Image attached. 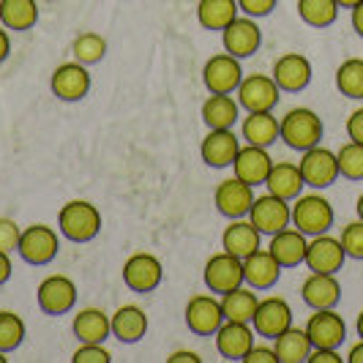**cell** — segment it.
Here are the masks:
<instances>
[{
    "instance_id": "cell-21",
    "label": "cell",
    "mask_w": 363,
    "mask_h": 363,
    "mask_svg": "<svg viewBox=\"0 0 363 363\" xmlns=\"http://www.w3.org/2000/svg\"><path fill=\"white\" fill-rule=\"evenodd\" d=\"M301 298L309 309H333L342 301V284L336 273H311L301 287Z\"/></svg>"
},
{
    "instance_id": "cell-27",
    "label": "cell",
    "mask_w": 363,
    "mask_h": 363,
    "mask_svg": "<svg viewBox=\"0 0 363 363\" xmlns=\"http://www.w3.org/2000/svg\"><path fill=\"white\" fill-rule=\"evenodd\" d=\"M268 191L276 194V197H281V200H295V197H301V191H303V175H301V167L298 164H290V162H281V164H273L271 172H268Z\"/></svg>"
},
{
    "instance_id": "cell-38",
    "label": "cell",
    "mask_w": 363,
    "mask_h": 363,
    "mask_svg": "<svg viewBox=\"0 0 363 363\" xmlns=\"http://www.w3.org/2000/svg\"><path fill=\"white\" fill-rule=\"evenodd\" d=\"M72 52L77 63L93 66V63H99L107 55V41H104V36H99V33H82V36L74 38Z\"/></svg>"
},
{
    "instance_id": "cell-6",
    "label": "cell",
    "mask_w": 363,
    "mask_h": 363,
    "mask_svg": "<svg viewBox=\"0 0 363 363\" xmlns=\"http://www.w3.org/2000/svg\"><path fill=\"white\" fill-rule=\"evenodd\" d=\"M298 167H301V175H303L306 186H311V189H328L339 178V159L328 147L314 145L309 150H303V159Z\"/></svg>"
},
{
    "instance_id": "cell-46",
    "label": "cell",
    "mask_w": 363,
    "mask_h": 363,
    "mask_svg": "<svg viewBox=\"0 0 363 363\" xmlns=\"http://www.w3.org/2000/svg\"><path fill=\"white\" fill-rule=\"evenodd\" d=\"M347 134L352 143H361L363 145V107L355 109L350 118H347Z\"/></svg>"
},
{
    "instance_id": "cell-53",
    "label": "cell",
    "mask_w": 363,
    "mask_h": 363,
    "mask_svg": "<svg viewBox=\"0 0 363 363\" xmlns=\"http://www.w3.org/2000/svg\"><path fill=\"white\" fill-rule=\"evenodd\" d=\"M339 3V9H352V6H358L361 0H336Z\"/></svg>"
},
{
    "instance_id": "cell-45",
    "label": "cell",
    "mask_w": 363,
    "mask_h": 363,
    "mask_svg": "<svg viewBox=\"0 0 363 363\" xmlns=\"http://www.w3.org/2000/svg\"><path fill=\"white\" fill-rule=\"evenodd\" d=\"M243 363H279V355H276V350H271V347H252L246 352Z\"/></svg>"
},
{
    "instance_id": "cell-2",
    "label": "cell",
    "mask_w": 363,
    "mask_h": 363,
    "mask_svg": "<svg viewBox=\"0 0 363 363\" xmlns=\"http://www.w3.org/2000/svg\"><path fill=\"white\" fill-rule=\"evenodd\" d=\"M281 140L292 150H301V153L314 145H320V140H323V121H320V115L306 107L290 109L281 118Z\"/></svg>"
},
{
    "instance_id": "cell-1",
    "label": "cell",
    "mask_w": 363,
    "mask_h": 363,
    "mask_svg": "<svg viewBox=\"0 0 363 363\" xmlns=\"http://www.w3.org/2000/svg\"><path fill=\"white\" fill-rule=\"evenodd\" d=\"M57 224H60L63 238H69L74 243H88L101 230V213L91 202L72 200L69 205H63V211L57 213Z\"/></svg>"
},
{
    "instance_id": "cell-39",
    "label": "cell",
    "mask_w": 363,
    "mask_h": 363,
    "mask_svg": "<svg viewBox=\"0 0 363 363\" xmlns=\"http://www.w3.org/2000/svg\"><path fill=\"white\" fill-rule=\"evenodd\" d=\"M339 159V175H345L347 181H363V145L361 143H347L336 153Z\"/></svg>"
},
{
    "instance_id": "cell-36",
    "label": "cell",
    "mask_w": 363,
    "mask_h": 363,
    "mask_svg": "<svg viewBox=\"0 0 363 363\" xmlns=\"http://www.w3.org/2000/svg\"><path fill=\"white\" fill-rule=\"evenodd\" d=\"M298 14L311 28H328L339 17L336 0H298Z\"/></svg>"
},
{
    "instance_id": "cell-29",
    "label": "cell",
    "mask_w": 363,
    "mask_h": 363,
    "mask_svg": "<svg viewBox=\"0 0 363 363\" xmlns=\"http://www.w3.org/2000/svg\"><path fill=\"white\" fill-rule=\"evenodd\" d=\"M240 134L249 145L268 147L281 137V121H276L271 112H249L240 126Z\"/></svg>"
},
{
    "instance_id": "cell-44",
    "label": "cell",
    "mask_w": 363,
    "mask_h": 363,
    "mask_svg": "<svg viewBox=\"0 0 363 363\" xmlns=\"http://www.w3.org/2000/svg\"><path fill=\"white\" fill-rule=\"evenodd\" d=\"M240 11H246V17H268L276 9V0H238Z\"/></svg>"
},
{
    "instance_id": "cell-31",
    "label": "cell",
    "mask_w": 363,
    "mask_h": 363,
    "mask_svg": "<svg viewBox=\"0 0 363 363\" xmlns=\"http://www.w3.org/2000/svg\"><path fill=\"white\" fill-rule=\"evenodd\" d=\"M276 355H279V363H303L309 361L311 355V339L306 330L301 328H287L284 333H279L276 339Z\"/></svg>"
},
{
    "instance_id": "cell-12",
    "label": "cell",
    "mask_w": 363,
    "mask_h": 363,
    "mask_svg": "<svg viewBox=\"0 0 363 363\" xmlns=\"http://www.w3.org/2000/svg\"><path fill=\"white\" fill-rule=\"evenodd\" d=\"M306 333L311 339V347L339 350L347 339V325L342 314H336L333 309H314V314L306 323Z\"/></svg>"
},
{
    "instance_id": "cell-4",
    "label": "cell",
    "mask_w": 363,
    "mask_h": 363,
    "mask_svg": "<svg viewBox=\"0 0 363 363\" xmlns=\"http://www.w3.org/2000/svg\"><path fill=\"white\" fill-rule=\"evenodd\" d=\"M249 221L259 230V235H276V233H281L284 227H290V221H292L290 202L276 197L271 191L262 194V197H255L252 211H249Z\"/></svg>"
},
{
    "instance_id": "cell-13",
    "label": "cell",
    "mask_w": 363,
    "mask_h": 363,
    "mask_svg": "<svg viewBox=\"0 0 363 363\" xmlns=\"http://www.w3.org/2000/svg\"><path fill=\"white\" fill-rule=\"evenodd\" d=\"M77 303V287L69 276H47L38 284V306L44 314H66Z\"/></svg>"
},
{
    "instance_id": "cell-15",
    "label": "cell",
    "mask_w": 363,
    "mask_h": 363,
    "mask_svg": "<svg viewBox=\"0 0 363 363\" xmlns=\"http://www.w3.org/2000/svg\"><path fill=\"white\" fill-rule=\"evenodd\" d=\"M255 186L243 183L240 178H230L216 186V208L221 216L227 218H243L252 211L255 202Z\"/></svg>"
},
{
    "instance_id": "cell-3",
    "label": "cell",
    "mask_w": 363,
    "mask_h": 363,
    "mask_svg": "<svg viewBox=\"0 0 363 363\" xmlns=\"http://www.w3.org/2000/svg\"><path fill=\"white\" fill-rule=\"evenodd\" d=\"M333 224V205L320 194H303L295 197L292 205V227L301 230L306 238L323 235Z\"/></svg>"
},
{
    "instance_id": "cell-55",
    "label": "cell",
    "mask_w": 363,
    "mask_h": 363,
    "mask_svg": "<svg viewBox=\"0 0 363 363\" xmlns=\"http://www.w3.org/2000/svg\"><path fill=\"white\" fill-rule=\"evenodd\" d=\"M355 211H358V218L363 221V194L358 197V205H355Z\"/></svg>"
},
{
    "instance_id": "cell-42",
    "label": "cell",
    "mask_w": 363,
    "mask_h": 363,
    "mask_svg": "<svg viewBox=\"0 0 363 363\" xmlns=\"http://www.w3.org/2000/svg\"><path fill=\"white\" fill-rule=\"evenodd\" d=\"M74 363H109L112 355L109 350H104L101 345H82L77 352H74Z\"/></svg>"
},
{
    "instance_id": "cell-35",
    "label": "cell",
    "mask_w": 363,
    "mask_h": 363,
    "mask_svg": "<svg viewBox=\"0 0 363 363\" xmlns=\"http://www.w3.org/2000/svg\"><path fill=\"white\" fill-rule=\"evenodd\" d=\"M257 295L252 290H243V287H235V290L224 292L221 298V309H224V317L227 320H235V323H252L257 311Z\"/></svg>"
},
{
    "instance_id": "cell-30",
    "label": "cell",
    "mask_w": 363,
    "mask_h": 363,
    "mask_svg": "<svg viewBox=\"0 0 363 363\" xmlns=\"http://www.w3.org/2000/svg\"><path fill=\"white\" fill-rule=\"evenodd\" d=\"M221 246H224V252L246 259L252 252L259 249V230H257L252 221L233 218V224H230V227L224 230V235H221Z\"/></svg>"
},
{
    "instance_id": "cell-49",
    "label": "cell",
    "mask_w": 363,
    "mask_h": 363,
    "mask_svg": "<svg viewBox=\"0 0 363 363\" xmlns=\"http://www.w3.org/2000/svg\"><path fill=\"white\" fill-rule=\"evenodd\" d=\"M11 276V259H9V252H0V284H6Z\"/></svg>"
},
{
    "instance_id": "cell-19",
    "label": "cell",
    "mask_w": 363,
    "mask_h": 363,
    "mask_svg": "<svg viewBox=\"0 0 363 363\" xmlns=\"http://www.w3.org/2000/svg\"><path fill=\"white\" fill-rule=\"evenodd\" d=\"M273 79L279 85V91L298 93L303 91L311 82V63L309 57H303L301 52H287L281 55L273 66Z\"/></svg>"
},
{
    "instance_id": "cell-5",
    "label": "cell",
    "mask_w": 363,
    "mask_h": 363,
    "mask_svg": "<svg viewBox=\"0 0 363 363\" xmlns=\"http://www.w3.org/2000/svg\"><path fill=\"white\" fill-rule=\"evenodd\" d=\"M279 85L273 77L265 74H252L243 77V82L238 85V107L246 112H271L279 104Z\"/></svg>"
},
{
    "instance_id": "cell-20",
    "label": "cell",
    "mask_w": 363,
    "mask_h": 363,
    "mask_svg": "<svg viewBox=\"0 0 363 363\" xmlns=\"http://www.w3.org/2000/svg\"><path fill=\"white\" fill-rule=\"evenodd\" d=\"M91 91V74L82 63H63L52 74V93L60 101H79Z\"/></svg>"
},
{
    "instance_id": "cell-34",
    "label": "cell",
    "mask_w": 363,
    "mask_h": 363,
    "mask_svg": "<svg viewBox=\"0 0 363 363\" xmlns=\"http://www.w3.org/2000/svg\"><path fill=\"white\" fill-rule=\"evenodd\" d=\"M238 17V0H200L197 19L205 30H224Z\"/></svg>"
},
{
    "instance_id": "cell-26",
    "label": "cell",
    "mask_w": 363,
    "mask_h": 363,
    "mask_svg": "<svg viewBox=\"0 0 363 363\" xmlns=\"http://www.w3.org/2000/svg\"><path fill=\"white\" fill-rule=\"evenodd\" d=\"M109 320H112V336L123 345H134L147 333V314L134 303L121 306Z\"/></svg>"
},
{
    "instance_id": "cell-41",
    "label": "cell",
    "mask_w": 363,
    "mask_h": 363,
    "mask_svg": "<svg viewBox=\"0 0 363 363\" xmlns=\"http://www.w3.org/2000/svg\"><path fill=\"white\" fill-rule=\"evenodd\" d=\"M342 246H345L347 257L352 259H363V221H350L345 230H342Z\"/></svg>"
},
{
    "instance_id": "cell-16",
    "label": "cell",
    "mask_w": 363,
    "mask_h": 363,
    "mask_svg": "<svg viewBox=\"0 0 363 363\" xmlns=\"http://www.w3.org/2000/svg\"><path fill=\"white\" fill-rule=\"evenodd\" d=\"M221 38H224V50L233 57H238V60L255 55L259 50V44H262V33H259V28H257V22L252 17H235L221 30Z\"/></svg>"
},
{
    "instance_id": "cell-56",
    "label": "cell",
    "mask_w": 363,
    "mask_h": 363,
    "mask_svg": "<svg viewBox=\"0 0 363 363\" xmlns=\"http://www.w3.org/2000/svg\"><path fill=\"white\" fill-rule=\"evenodd\" d=\"M3 355H6V352H0V363H6V358H3Z\"/></svg>"
},
{
    "instance_id": "cell-22",
    "label": "cell",
    "mask_w": 363,
    "mask_h": 363,
    "mask_svg": "<svg viewBox=\"0 0 363 363\" xmlns=\"http://www.w3.org/2000/svg\"><path fill=\"white\" fill-rule=\"evenodd\" d=\"M271 156L268 150L259 145H246L238 150L235 162H233V169H235V178H240L249 186H259V183L268 181V172H271Z\"/></svg>"
},
{
    "instance_id": "cell-24",
    "label": "cell",
    "mask_w": 363,
    "mask_h": 363,
    "mask_svg": "<svg viewBox=\"0 0 363 363\" xmlns=\"http://www.w3.org/2000/svg\"><path fill=\"white\" fill-rule=\"evenodd\" d=\"M306 249H309L306 235H303L301 230H290V227H284L281 233L271 235V246H268V252L276 257V262H279L281 268H295V265H301V262L306 259Z\"/></svg>"
},
{
    "instance_id": "cell-40",
    "label": "cell",
    "mask_w": 363,
    "mask_h": 363,
    "mask_svg": "<svg viewBox=\"0 0 363 363\" xmlns=\"http://www.w3.org/2000/svg\"><path fill=\"white\" fill-rule=\"evenodd\" d=\"M25 339V323L14 311H0V352L17 350Z\"/></svg>"
},
{
    "instance_id": "cell-37",
    "label": "cell",
    "mask_w": 363,
    "mask_h": 363,
    "mask_svg": "<svg viewBox=\"0 0 363 363\" xmlns=\"http://www.w3.org/2000/svg\"><path fill=\"white\" fill-rule=\"evenodd\" d=\"M336 88L347 99H363V57H350L339 66Z\"/></svg>"
},
{
    "instance_id": "cell-7",
    "label": "cell",
    "mask_w": 363,
    "mask_h": 363,
    "mask_svg": "<svg viewBox=\"0 0 363 363\" xmlns=\"http://www.w3.org/2000/svg\"><path fill=\"white\" fill-rule=\"evenodd\" d=\"M57 249H60V240H57V233L44 227V224H33L28 227L22 238H19L17 252L25 262L30 265H47L57 257Z\"/></svg>"
},
{
    "instance_id": "cell-50",
    "label": "cell",
    "mask_w": 363,
    "mask_h": 363,
    "mask_svg": "<svg viewBox=\"0 0 363 363\" xmlns=\"http://www.w3.org/2000/svg\"><path fill=\"white\" fill-rule=\"evenodd\" d=\"M352 28L358 36H363V0L358 6H352Z\"/></svg>"
},
{
    "instance_id": "cell-43",
    "label": "cell",
    "mask_w": 363,
    "mask_h": 363,
    "mask_svg": "<svg viewBox=\"0 0 363 363\" xmlns=\"http://www.w3.org/2000/svg\"><path fill=\"white\" fill-rule=\"evenodd\" d=\"M19 227L11 218H0V252H17L19 246Z\"/></svg>"
},
{
    "instance_id": "cell-54",
    "label": "cell",
    "mask_w": 363,
    "mask_h": 363,
    "mask_svg": "<svg viewBox=\"0 0 363 363\" xmlns=\"http://www.w3.org/2000/svg\"><path fill=\"white\" fill-rule=\"evenodd\" d=\"M355 328H358V336L363 339V311L358 314V323H355Z\"/></svg>"
},
{
    "instance_id": "cell-48",
    "label": "cell",
    "mask_w": 363,
    "mask_h": 363,
    "mask_svg": "<svg viewBox=\"0 0 363 363\" xmlns=\"http://www.w3.org/2000/svg\"><path fill=\"white\" fill-rule=\"evenodd\" d=\"M169 363H200L202 358L197 355V352H189V350H178V352H172L169 358H167Z\"/></svg>"
},
{
    "instance_id": "cell-32",
    "label": "cell",
    "mask_w": 363,
    "mask_h": 363,
    "mask_svg": "<svg viewBox=\"0 0 363 363\" xmlns=\"http://www.w3.org/2000/svg\"><path fill=\"white\" fill-rule=\"evenodd\" d=\"M0 22L6 30H30L38 22L36 0H0Z\"/></svg>"
},
{
    "instance_id": "cell-52",
    "label": "cell",
    "mask_w": 363,
    "mask_h": 363,
    "mask_svg": "<svg viewBox=\"0 0 363 363\" xmlns=\"http://www.w3.org/2000/svg\"><path fill=\"white\" fill-rule=\"evenodd\" d=\"M9 50H11V44H9V33H6V30H0V63L9 57Z\"/></svg>"
},
{
    "instance_id": "cell-47",
    "label": "cell",
    "mask_w": 363,
    "mask_h": 363,
    "mask_svg": "<svg viewBox=\"0 0 363 363\" xmlns=\"http://www.w3.org/2000/svg\"><path fill=\"white\" fill-rule=\"evenodd\" d=\"M345 358L336 352V350H328V347H311L309 363H342Z\"/></svg>"
},
{
    "instance_id": "cell-18",
    "label": "cell",
    "mask_w": 363,
    "mask_h": 363,
    "mask_svg": "<svg viewBox=\"0 0 363 363\" xmlns=\"http://www.w3.org/2000/svg\"><path fill=\"white\" fill-rule=\"evenodd\" d=\"M216 347L221 358H227V361H243L246 352L255 347V330L249 328V323L224 320V325L216 330Z\"/></svg>"
},
{
    "instance_id": "cell-14",
    "label": "cell",
    "mask_w": 363,
    "mask_h": 363,
    "mask_svg": "<svg viewBox=\"0 0 363 363\" xmlns=\"http://www.w3.org/2000/svg\"><path fill=\"white\" fill-rule=\"evenodd\" d=\"M252 325H255V333H259V336L276 339L279 333H284L292 325L290 303L281 301V298H265V301H259L255 317H252Z\"/></svg>"
},
{
    "instance_id": "cell-8",
    "label": "cell",
    "mask_w": 363,
    "mask_h": 363,
    "mask_svg": "<svg viewBox=\"0 0 363 363\" xmlns=\"http://www.w3.org/2000/svg\"><path fill=\"white\" fill-rule=\"evenodd\" d=\"M224 320L227 317L221 309V301H216L213 295H194L186 303V325L197 336H213L224 325Z\"/></svg>"
},
{
    "instance_id": "cell-51",
    "label": "cell",
    "mask_w": 363,
    "mask_h": 363,
    "mask_svg": "<svg viewBox=\"0 0 363 363\" xmlns=\"http://www.w3.org/2000/svg\"><path fill=\"white\" fill-rule=\"evenodd\" d=\"M347 361L350 363H363V339L358 342V345L350 350V355H347Z\"/></svg>"
},
{
    "instance_id": "cell-10",
    "label": "cell",
    "mask_w": 363,
    "mask_h": 363,
    "mask_svg": "<svg viewBox=\"0 0 363 363\" xmlns=\"http://www.w3.org/2000/svg\"><path fill=\"white\" fill-rule=\"evenodd\" d=\"M202 79H205V88L211 93H233L238 91V85L243 82V69H240V60L233 57L230 52L213 55L205 69H202Z\"/></svg>"
},
{
    "instance_id": "cell-25",
    "label": "cell",
    "mask_w": 363,
    "mask_h": 363,
    "mask_svg": "<svg viewBox=\"0 0 363 363\" xmlns=\"http://www.w3.org/2000/svg\"><path fill=\"white\" fill-rule=\"evenodd\" d=\"M281 276V265L276 262L271 252H252L243 259V281H249L255 290H268L279 281Z\"/></svg>"
},
{
    "instance_id": "cell-17",
    "label": "cell",
    "mask_w": 363,
    "mask_h": 363,
    "mask_svg": "<svg viewBox=\"0 0 363 363\" xmlns=\"http://www.w3.org/2000/svg\"><path fill=\"white\" fill-rule=\"evenodd\" d=\"M162 262L156 257L140 252L128 257V262L123 265V281L134 292H153L162 284Z\"/></svg>"
},
{
    "instance_id": "cell-28",
    "label": "cell",
    "mask_w": 363,
    "mask_h": 363,
    "mask_svg": "<svg viewBox=\"0 0 363 363\" xmlns=\"http://www.w3.org/2000/svg\"><path fill=\"white\" fill-rule=\"evenodd\" d=\"M72 330L82 345H101L107 336H112V320L101 309H82L74 317Z\"/></svg>"
},
{
    "instance_id": "cell-9",
    "label": "cell",
    "mask_w": 363,
    "mask_h": 363,
    "mask_svg": "<svg viewBox=\"0 0 363 363\" xmlns=\"http://www.w3.org/2000/svg\"><path fill=\"white\" fill-rule=\"evenodd\" d=\"M205 284L211 292H230L243 284V259L230 252L213 255L205 265Z\"/></svg>"
},
{
    "instance_id": "cell-23",
    "label": "cell",
    "mask_w": 363,
    "mask_h": 363,
    "mask_svg": "<svg viewBox=\"0 0 363 363\" xmlns=\"http://www.w3.org/2000/svg\"><path fill=\"white\" fill-rule=\"evenodd\" d=\"M238 150V134H233L230 128H211V134L202 140V162L221 169L235 162Z\"/></svg>"
},
{
    "instance_id": "cell-11",
    "label": "cell",
    "mask_w": 363,
    "mask_h": 363,
    "mask_svg": "<svg viewBox=\"0 0 363 363\" xmlns=\"http://www.w3.org/2000/svg\"><path fill=\"white\" fill-rule=\"evenodd\" d=\"M347 259V252L342 246V240L333 235H314L309 240V249H306V265H309L311 273H336L342 271Z\"/></svg>"
},
{
    "instance_id": "cell-33",
    "label": "cell",
    "mask_w": 363,
    "mask_h": 363,
    "mask_svg": "<svg viewBox=\"0 0 363 363\" xmlns=\"http://www.w3.org/2000/svg\"><path fill=\"white\" fill-rule=\"evenodd\" d=\"M202 121L208 128H233L238 121V101L230 93H213L202 104Z\"/></svg>"
}]
</instances>
